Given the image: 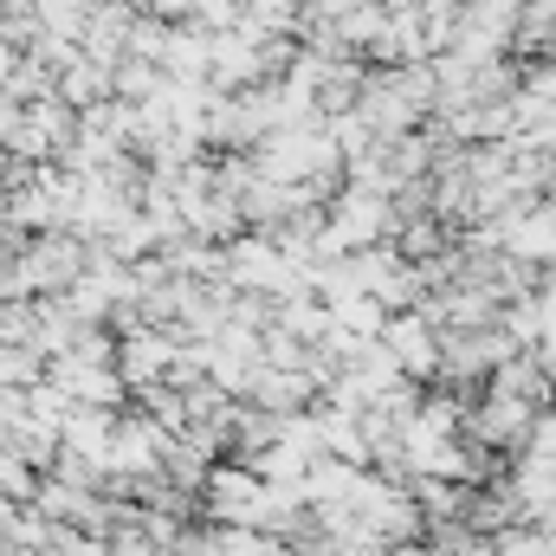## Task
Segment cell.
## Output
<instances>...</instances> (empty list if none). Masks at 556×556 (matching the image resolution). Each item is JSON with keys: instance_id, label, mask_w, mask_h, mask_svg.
<instances>
[{"instance_id": "3", "label": "cell", "mask_w": 556, "mask_h": 556, "mask_svg": "<svg viewBox=\"0 0 556 556\" xmlns=\"http://www.w3.org/2000/svg\"><path fill=\"white\" fill-rule=\"evenodd\" d=\"M402 556H446V551H420V544H415V551H402Z\"/></svg>"}, {"instance_id": "2", "label": "cell", "mask_w": 556, "mask_h": 556, "mask_svg": "<svg viewBox=\"0 0 556 556\" xmlns=\"http://www.w3.org/2000/svg\"><path fill=\"white\" fill-rule=\"evenodd\" d=\"M214 511L220 518H266V485L253 472H214Z\"/></svg>"}, {"instance_id": "1", "label": "cell", "mask_w": 556, "mask_h": 556, "mask_svg": "<svg viewBox=\"0 0 556 556\" xmlns=\"http://www.w3.org/2000/svg\"><path fill=\"white\" fill-rule=\"evenodd\" d=\"M382 350H389L395 376H433V369H440V343H433L427 317H395V324H382Z\"/></svg>"}]
</instances>
